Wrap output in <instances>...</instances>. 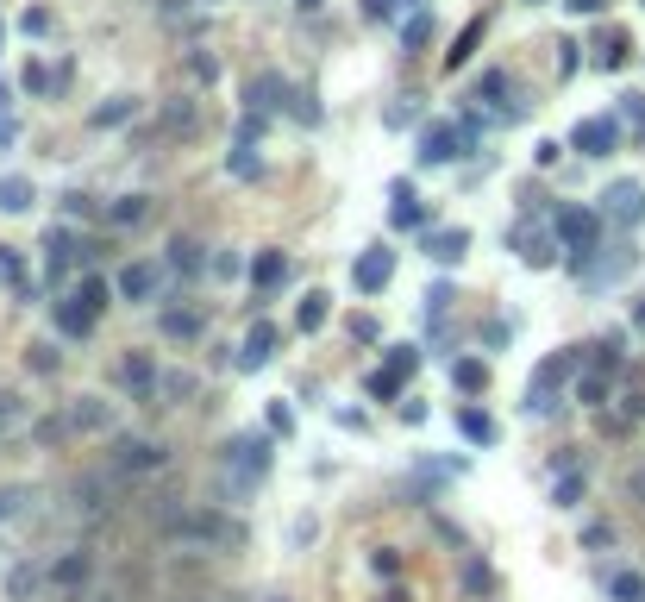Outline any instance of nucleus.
Instances as JSON below:
<instances>
[{"instance_id":"nucleus-20","label":"nucleus","mask_w":645,"mask_h":602,"mask_svg":"<svg viewBox=\"0 0 645 602\" xmlns=\"http://www.w3.org/2000/svg\"><path fill=\"white\" fill-rule=\"evenodd\" d=\"M620 57H627V44H620V38H602V51H595V63H602V69H620Z\"/></svg>"},{"instance_id":"nucleus-28","label":"nucleus","mask_w":645,"mask_h":602,"mask_svg":"<svg viewBox=\"0 0 645 602\" xmlns=\"http://www.w3.org/2000/svg\"><path fill=\"white\" fill-rule=\"evenodd\" d=\"M577 496H583V477H564V483H558V502L570 508V502H577Z\"/></svg>"},{"instance_id":"nucleus-17","label":"nucleus","mask_w":645,"mask_h":602,"mask_svg":"<svg viewBox=\"0 0 645 602\" xmlns=\"http://www.w3.org/2000/svg\"><path fill=\"white\" fill-rule=\"evenodd\" d=\"M282 276H289V264H282L276 251H264V258L251 264V283H282Z\"/></svg>"},{"instance_id":"nucleus-3","label":"nucleus","mask_w":645,"mask_h":602,"mask_svg":"<svg viewBox=\"0 0 645 602\" xmlns=\"http://www.w3.org/2000/svg\"><path fill=\"white\" fill-rule=\"evenodd\" d=\"M570 145H577L583 157H608L620 145V120H583L577 132H570Z\"/></svg>"},{"instance_id":"nucleus-30","label":"nucleus","mask_w":645,"mask_h":602,"mask_svg":"<svg viewBox=\"0 0 645 602\" xmlns=\"http://www.w3.org/2000/svg\"><path fill=\"white\" fill-rule=\"evenodd\" d=\"M389 7H395V0H364V13H370V19H382Z\"/></svg>"},{"instance_id":"nucleus-19","label":"nucleus","mask_w":645,"mask_h":602,"mask_svg":"<svg viewBox=\"0 0 645 602\" xmlns=\"http://www.w3.org/2000/svg\"><path fill=\"white\" fill-rule=\"evenodd\" d=\"M414 364H420L414 345H389V370H395V377H401V370H414Z\"/></svg>"},{"instance_id":"nucleus-21","label":"nucleus","mask_w":645,"mask_h":602,"mask_svg":"<svg viewBox=\"0 0 645 602\" xmlns=\"http://www.w3.org/2000/svg\"><path fill=\"white\" fill-rule=\"evenodd\" d=\"M464 433H470V439H483V446H489V439H495V427L483 421V414H464Z\"/></svg>"},{"instance_id":"nucleus-26","label":"nucleus","mask_w":645,"mask_h":602,"mask_svg":"<svg viewBox=\"0 0 645 602\" xmlns=\"http://www.w3.org/2000/svg\"><path fill=\"white\" fill-rule=\"evenodd\" d=\"M458 383L464 389H483V364H458Z\"/></svg>"},{"instance_id":"nucleus-1","label":"nucleus","mask_w":645,"mask_h":602,"mask_svg":"<svg viewBox=\"0 0 645 602\" xmlns=\"http://www.w3.org/2000/svg\"><path fill=\"white\" fill-rule=\"evenodd\" d=\"M595 233H602V220H595L589 207H564V214H558V239L570 245V258H577V264L595 251Z\"/></svg>"},{"instance_id":"nucleus-7","label":"nucleus","mask_w":645,"mask_h":602,"mask_svg":"<svg viewBox=\"0 0 645 602\" xmlns=\"http://www.w3.org/2000/svg\"><path fill=\"white\" fill-rule=\"evenodd\" d=\"M157 289V270L151 264H132V270H119V295H132V301H145Z\"/></svg>"},{"instance_id":"nucleus-5","label":"nucleus","mask_w":645,"mask_h":602,"mask_svg":"<svg viewBox=\"0 0 645 602\" xmlns=\"http://www.w3.org/2000/svg\"><path fill=\"white\" fill-rule=\"evenodd\" d=\"M176 540H238V527L220 521V515H195V521H170Z\"/></svg>"},{"instance_id":"nucleus-2","label":"nucleus","mask_w":645,"mask_h":602,"mask_svg":"<svg viewBox=\"0 0 645 602\" xmlns=\"http://www.w3.org/2000/svg\"><path fill=\"white\" fill-rule=\"evenodd\" d=\"M389 276H395V251H382V245H370V251H364V258H357V264H351V283H357V289H364V295H376L382 283H389Z\"/></svg>"},{"instance_id":"nucleus-12","label":"nucleus","mask_w":645,"mask_h":602,"mask_svg":"<svg viewBox=\"0 0 645 602\" xmlns=\"http://www.w3.org/2000/svg\"><path fill=\"white\" fill-rule=\"evenodd\" d=\"M608 590H614V602H645V577L639 571H614Z\"/></svg>"},{"instance_id":"nucleus-25","label":"nucleus","mask_w":645,"mask_h":602,"mask_svg":"<svg viewBox=\"0 0 645 602\" xmlns=\"http://www.w3.org/2000/svg\"><path fill=\"white\" fill-rule=\"evenodd\" d=\"M370 389H376V396H395L401 383H395V370H376V377H370Z\"/></svg>"},{"instance_id":"nucleus-18","label":"nucleus","mask_w":645,"mask_h":602,"mask_svg":"<svg viewBox=\"0 0 645 602\" xmlns=\"http://www.w3.org/2000/svg\"><path fill=\"white\" fill-rule=\"evenodd\" d=\"M119 120H132V101H107V107H94V126H119Z\"/></svg>"},{"instance_id":"nucleus-27","label":"nucleus","mask_w":645,"mask_h":602,"mask_svg":"<svg viewBox=\"0 0 645 602\" xmlns=\"http://www.w3.org/2000/svg\"><path fill=\"white\" fill-rule=\"evenodd\" d=\"M608 396V377H583V402H602Z\"/></svg>"},{"instance_id":"nucleus-32","label":"nucleus","mask_w":645,"mask_h":602,"mask_svg":"<svg viewBox=\"0 0 645 602\" xmlns=\"http://www.w3.org/2000/svg\"><path fill=\"white\" fill-rule=\"evenodd\" d=\"M0 145H13V120H0Z\"/></svg>"},{"instance_id":"nucleus-24","label":"nucleus","mask_w":645,"mask_h":602,"mask_svg":"<svg viewBox=\"0 0 645 602\" xmlns=\"http://www.w3.org/2000/svg\"><path fill=\"white\" fill-rule=\"evenodd\" d=\"M119 220H145V195H126V201H119Z\"/></svg>"},{"instance_id":"nucleus-16","label":"nucleus","mask_w":645,"mask_h":602,"mask_svg":"<svg viewBox=\"0 0 645 602\" xmlns=\"http://www.w3.org/2000/svg\"><path fill=\"white\" fill-rule=\"evenodd\" d=\"M295 320H301V333H314V327H326V295H307L301 308H295Z\"/></svg>"},{"instance_id":"nucleus-13","label":"nucleus","mask_w":645,"mask_h":602,"mask_svg":"<svg viewBox=\"0 0 645 602\" xmlns=\"http://www.w3.org/2000/svg\"><path fill=\"white\" fill-rule=\"evenodd\" d=\"M483 44V19H470L464 26V38H458V51H445V69H458V63H470V51Z\"/></svg>"},{"instance_id":"nucleus-10","label":"nucleus","mask_w":645,"mask_h":602,"mask_svg":"<svg viewBox=\"0 0 645 602\" xmlns=\"http://www.w3.org/2000/svg\"><path fill=\"white\" fill-rule=\"evenodd\" d=\"M119 465H126V471H157V465H163V446H145V439H132V446L119 452Z\"/></svg>"},{"instance_id":"nucleus-23","label":"nucleus","mask_w":645,"mask_h":602,"mask_svg":"<svg viewBox=\"0 0 645 602\" xmlns=\"http://www.w3.org/2000/svg\"><path fill=\"white\" fill-rule=\"evenodd\" d=\"M82 301H88L94 314H101V308H107V283H82Z\"/></svg>"},{"instance_id":"nucleus-29","label":"nucleus","mask_w":645,"mask_h":602,"mask_svg":"<svg viewBox=\"0 0 645 602\" xmlns=\"http://www.w3.org/2000/svg\"><path fill=\"white\" fill-rule=\"evenodd\" d=\"M426 38H433V19H426V13H420V19H414V26H408V44H426Z\"/></svg>"},{"instance_id":"nucleus-4","label":"nucleus","mask_w":645,"mask_h":602,"mask_svg":"<svg viewBox=\"0 0 645 602\" xmlns=\"http://www.w3.org/2000/svg\"><path fill=\"white\" fill-rule=\"evenodd\" d=\"M608 220H620V226H639L645 220V189H639V182H614V189H608Z\"/></svg>"},{"instance_id":"nucleus-22","label":"nucleus","mask_w":645,"mask_h":602,"mask_svg":"<svg viewBox=\"0 0 645 602\" xmlns=\"http://www.w3.org/2000/svg\"><path fill=\"white\" fill-rule=\"evenodd\" d=\"M620 107H627V120H633V126H639V138H645V95H627Z\"/></svg>"},{"instance_id":"nucleus-8","label":"nucleus","mask_w":645,"mask_h":602,"mask_svg":"<svg viewBox=\"0 0 645 602\" xmlns=\"http://www.w3.org/2000/svg\"><path fill=\"white\" fill-rule=\"evenodd\" d=\"M0 207H7V214H26L32 207V182L26 176H0Z\"/></svg>"},{"instance_id":"nucleus-15","label":"nucleus","mask_w":645,"mask_h":602,"mask_svg":"<svg viewBox=\"0 0 645 602\" xmlns=\"http://www.w3.org/2000/svg\"><path fill=\"white\" fill-rule=\"evenodd\" d=\"M88 320H94V308H88V301L76 295V301H69V308L57 314V327H63V333H88Z\"/></svg>"},{"instance_id":"nucleus-11","label":"nucleus","mask_w":645,"mask_h":602,"mask_svg":"<svg viewBox=\"0 0 645 602\" xmlns=\"http://www.w3.org/2000/svg\"><path fill=\"white\" fill-rule=\"evenodd\" d=\"M389 220L395 226H420L426 214H420V201H414V189H408V182H395V207H389Z\"/></svg>"},{"instance_id":"nucleus-9","label":"nucleus","mask_w":645,"mask_h":602,"mask_svg":"<svg viewBox=\"0 0 645 602\" xmlns=\"http://www.w3.org/2000/svg\"><path fill=\"white\" fill-rule=\"evenodd\" d=\"M451 145H458V126H433V132H426V145H420V157H426V164H445Z\"/></svg>"},{"instance_id":"nucleus-34","label":"nucleus","mask_w":645,"mask_h":602,"mask_svg":"<svg viewBox=\"0 0 645 602\" xmlns=\"http://www.w3.org/2000/svg\"><path fill=\"white\" fill-rule=\"evenodd\" d=\"M7 515H13V502H7V496H0V521H7Z\"/></svg>"},{"instance_id":"nucleus-14","label":"nucleus","mask_w":645,"mask_h":602,"mask_svg":"<svg viewBox=\"0 0 645 602\" xmlns=\"http://www.w3.org/2000/svg\"><path fill=\"white\" fill-rule=\"evenodd\" d=\"M464 245H470L464 233H433V239H426V251H433L439 264H451V258H464Z\"/></svg>"},{"instance_id":"nucleus-33","label":"nucleus","mask_w":645,"mask_h":602,"mask_svg":"<svg viewBox=\"0 0 645 602\" xmlns=\"http://www.w3.org/2000/svg\"><path fill=\"white\" fill-rule=\"evenodd\" d=\"M633 327H639V333H645V301H639V314H633Z\"/></svg>"},{"instance_id":"nucleus-31","label":"nucleus","mask_w":645,"mask_h":602,"mask_svg":"<svg viewBox=\"0 0 645 602\" xmlns=\"http://www.w3.org/2000/svg\"><path fill=\"white\" fill-rule=\"evenodd\" d=\"M570 7H577V13H595V7H602V0H570Z\"/></svg>"},{"instance_id":"nucleus-6","label":"nucleus","mask_w":645,"mask_h":602,"mask_svg":"<svg viewBox=\"0 0 645 602\" xmlns=\"http://www.w3.org/2000/svg\"><path fill=\"white\" fill-rule=\"evenodd\" d=\"M270 358H276V327H264V320H257V327L245 333V352H238V364L257 370V364H270Z\"/></svg>"}]
</instances>
